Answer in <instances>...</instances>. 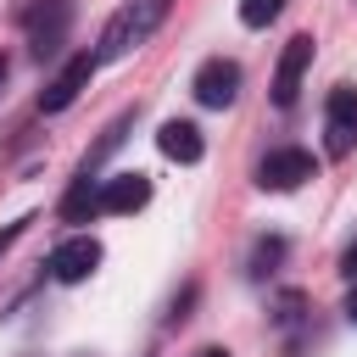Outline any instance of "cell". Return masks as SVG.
Returning a JSON list of instances; mask_svg holds the SVG:
<instances>
[{"mask_svg": "<svg viewBox=\"0 0 357 357\" xmlns=\"http://www.w3.org/2000/svg\"><path fill=\"white\" fill-rule=\"evenodd\" d=\"M167 22V0H128L123 11H112V22L100 28V50L95 61H123L134 45H145L156 28Z\"/></svg>", "mask_w": 357, "mask_h": 357, "instance_id": "obj_1", "label": "cell"}, {"mask_svg": "<svg viewBox=\"0 0 357 357\" xmlns=\"http://www.w3.org/2000/svg\"><path fill=\"white\" fill-rule=\"evenodd\" d=\"M67 28H73V0H45V6H33V17H28V50H33L39 61L56 56L61 39H67Z\"/></svg>", "mask_w": 357, "mask_h": 357, "instance_id": "obj_2", "label": "cell"}, {"mask_svg": "<svg viewBox=\"0 0 357 357\" xmlns=\"http://www.w3.org/2000/svg\"><path fill=\"white\" fill-rule=\"evenodd\" d=\"M307 67H312V33H296V39L279 50V67H273V106H296Z\"/></svg>", "mask_w": 357, "mask_h": 357, "instance_id": "obj_3", "label": "cell"}, {"mask_svg": "<svg viewBox=\"0 0 357 357\" xmlns=\"http://www.w3.org/2000/svg\"><path fill=\"white\" fill-rule=\"evenodd\" d=\"M95 67H100V61H95V50H78V56H73V61H67L45 89H39V112H67V106L78 100V89L95 78Z\"/></svg>", "mask_w": 357, "mask_h": 357, "instance_id": "obj_4", "label": "cell"}, {"mask_svg": "<svg viewBox=\"0 0 357 357\" xmlns=\"http://www.w3.org/2000/svg\"><path fill=\"white\" fill-rule=\"evenodd\" d=\"M312 173H318V162H312L307 151H296V145L268 151V156L257 162V184H262V190H296V184H307Z\"/></svg>", "mask_w": 357, "mask_h": 357, "instance_id": "obj_5", "label": "cell"}, {"mask_svg": "<svg viewBox=\"0 0 357 357\" xmlns=\"http://www.w3.org/2000/svg\"><path fill=\"white\" fill-rule=\"evenodd\" d=\"M95 268H100V240H95V234H67V240L50 251V273H56L61 284L89 279Z\"/></svg>", "mask_w": 357, "mask_h": 357, "instance_id": "obj_6", "label": "cell"}, {"mask_svg": "<svg viewBox=\"0 0 357 357\" xmlns=\"http://www.w3.org/2000/svg\"><path fill=\"white\" fill-rule=\"evenodd\" d=\"M324 112H329V123H324L329 156H351V145H357V89H351V84H335Z\"/></svg>", "mask_w": 357, "mask_h": 357, "instance_id": "obj_7", "label": "cell"}, {"mask_svg": "<svg viewBox=\"0 0 357 357\" xmlns=\"http://www.w3.org/2000/svg\"><path fill=\"white\" fill-rule=\"evenodd\" d=\"M195 100L201 106H212V112H223V106H234V95H240V67L234 61H223V56H212V61H201V73H195Z\"/></svg>", "mask_w": 357, "mask_h": 357, "instance_id": "obj_8", "label": "cell"}, {"mask_svg": "<svg viewBox=\"0 0 357 357\" xmlns=\"http://www.w3.org/2000/svg\"><path fill=\"white\" fill-rule=\"evenodd\" d=\"M151 201V178L145 173H117L100 184V212H139Z\"/></svg>", "mask_w": 357, "mask_h": 357, "instance_id": "obj_9", "label": "cell"}, {"mask_svg": "<svg viewBox=\"0 0 357 357\" xmlns=\"http://www.w3.org/2000/svg\"><path fill=\"white\" fill-rule=\"evenodd\" d=\"M156 145H162V156H173V162H201L206 156V139H201V128L195 123H184V117H173V123H162V134H156Z\"/></svg>", "mask_w": 357, "mask_h": 357, "instance_id": "obj_10", "label": "cell"}, {"mask_svg": "<svg viewBox=\"0 0 357 357\" xmlns=\"http://www.w3.org/2000/svg\"><path fill=\"white\" fill-rule=\"evenodd\" d=\"M95 212H100V184H95L89 173H78L73 190H67V201H61V218H67V223H84V218H95Z\"/></svg>", "mask_w": 357, "mask_h": 357, "instance_id": "obj_11", "label": "cell"}, {"mask_svg": "<svg viewBox=\"0 0 357 357\" xmlns=\"http://www.w3.org/2000/svg\"><path fill=\"white\" fill-rule=\"evenodd\" d=\"M279 11H284V0H240V22L245 28H268Z\"/></svg>", "mask_w": 357, "mask_h": 357, "instance_id": "obj_12", "label": "cell"}, {"mask_svg": "<svg viewBox=\"0 0 357 357\" xmlns=\"http://www.w3.org/2000/svg\"><path fill=\"white\" fill-rule=\"evenodd\" d=\"M279 257H284V240H257V251H251V273H273Z\"/></svg>", "mask_w": 357, "mask_h": 357, "instance_id": "obj_13", "label": "cell"}, {"mask_svg": "<svg viewBox=\"0 0 357 357\" xmlns=\"http://www.w3.org/2000/svg\"><path fill=\"white\" fill-rule=\"evenodd\" d=\"M28 223H33V218H17V223H6V229H0V257H6V251H11L22 234H28Z\"/></svg>", "mask_w": 357, "mask_h": 357, "instance_id": "obj_14", "label": "cell"}, {"mask_svg": "<svg viewBox=\"0 0 357 357\" xmlns=\"http://www.w3.org/2000/svg\"><path fill=\"white\" fill-rule=\"evenodd\" d=\"M340 273H346V279H351V284H357V245H351V251H346V257H340Z\"/></svg>", "mask_w": 357, "mask_h": 357, "instance_id": "obj_15", "label": "cell"}, {"mask_svg": "<svg viewBox=\"0 0 357 357\" xmlns=\"http://www.w3.org/2000/svg\"><path fill=\"white\" fill-rule=\"evenodd\" d=\"M346 318L357 324V284H351V296H346Z\"/></svg>", "mask_w": 357, "mask_h": 357, "instance_id": "obj_16", "label": "cell"}, {"mask_svg": "<svg viewBox=\"0 0 357 357\" xmlns=\"http://www.w3.org/2000/svg\"><path fill=\"white\" fill-rule=\"evenodd\" d=\"M195 357H229V351H223V346H201Z\"/></svg>", "mask_w": 357, "mask_h": 357, "instance_id": "obj_17", "label": "cell"}, {"mask_svg": "<svg viewBox=\"0 0 357 357\" xmlns=\"http://www.w3.org/2000/svg\"><path fill=\"white\" fill-rule=\"evenodd\" d=\"M0 84H6V56H0Z\"/></svg>", "mask_w": 357, "mask_h": 357, "instance_id": "obj_18", "label": "cell"}]
</instances>
